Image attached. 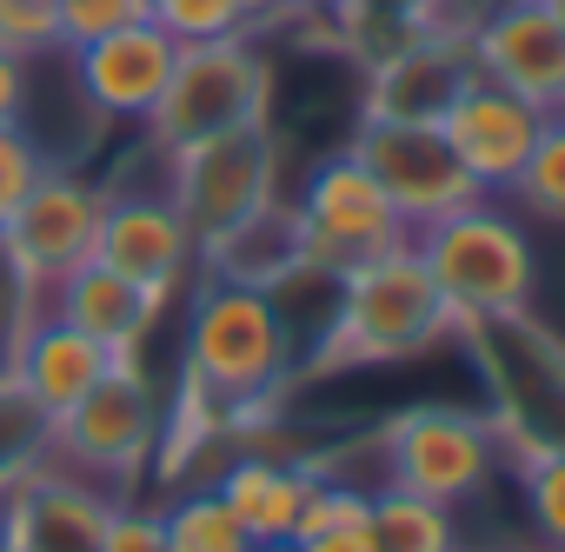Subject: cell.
<instances>
[{
    "label": "cell",
    "mask_w": 565,
    "mask_h": 552,
    "mask_svg": "<svg viewBox=\"0 0 565 552\" xmlns=\"http://www.w3.org/2000/svg\"><path fill=\"white\" fill-rule=\"evenodd\" d=\"M333 314L313 347V373H347V367H393L419 360L446 340H459V314L433 287V273L419 266L413 246L380 253L353 273L333 280Z\"/></svg>",
    "instance_id": "obj_1"
},
{
    "label": "cell",
    "mask_w": 565,
    "mask_h": 552,
    "mask_svg": "<svg viewBox=\"0 0 565 552\" xmlns=\"http://www.w3.org/2000/svg\"><path fill=\"white\" fill-rule=\"evenodd\" d=\"M294 360L300 353H294V327H287L279 294L200 273L193 307H186V347H180V373L193 386H206L233 413L279 406V393L294 380Z\"/></svg>",
    "instance_id": "obj_2"
},
{
    "label": "cell",
    "mask_w": 565,
    "mask_h": 552,
    "mask_svg": "<svg viewBox=\"0 0 565 552\" xmlns=\"http://www.w3.org/2000/svg\"><path fill=\"white\" fill-rule=\"evenodd\" d=\"M459 340L486 380V420L499 453H565V340L532 314L459 320Z\"/></svg>",
    "instance_id": "obj_3"
},
{
    "label": "cell",
    "mask_w": 565,
    "mask_h": 552,
    "mask_svg": "<svg viewBox=\"0 0 565 552\" xmlns=\"http://www.w3.org/2000/svg\"><path fill=\"white\" fill-rule=\"evenodd\" d=\"M413 253H419V266L433 273V287L446 294V307L459 320H499V314L532 307V287H539L532 240L512 213H499L486 200L419 226Z\"/></svg>",
    "instance_id": "obj_4"
},
{
    "label": "cell",
    "mask_w": 565,
    "mask_h": 552,
    "mask_svg": "<svg viewBox=\"0 0 565 552\" xmlns=\"http://www.w3.org/2000/svg\"><path fill=\"white\" fill-rule=\"evenodd\" d=\"M266 107H273V67L253 47V34L193 41V47H180L160 107L147 114V147L180 153V147L213 140V134L266 127Z\"/></svg>",
    "instance_id": "obj_5"
},
{
    "label": "cell",
    "mask_w": 565,
    "mask_h": 552,
    "mask_svg": "<svg viewBox=\"0 0 565 552\" xmlns=\"http://www.w3.org/2000/svg\"><path fill=\"white\" fill-rule=\"evenodd\" d=\"M160 413H167V400H160V386L147 380V367H140V360H114L107 380H100L94 393H81V400L54 420L47 459L74 466V473H87V479H114V492H120V486H134V473L153 466Z\"/></svg>",
    "instance_id": "obj_6"
},
{
    "label": "cell",
    "mask_w": 565,
    "mask_h": 552,
    "mask_svg": "<svg viewBox=\"0 0 565 552\" xmlns=\"http://www.w3.org/2000/svg\"><path fill=\"white\" fill-rule=\"evenodd\" d=\"M300 253H307V273H327V280H340V273L380 259V253H399L413 246V226L399 220V206L386 200V187L353 160V153H327L300 200Z\"/></svg>",
    "instance_id": "obj_7"
},
{
    "label": "cell",
    "mask_w": 565,
    "mask_h": 552,
    "mask_svg": "<svg viewBox=\"0 0 565 552\" xmlns=\"http://www.w3.org/2000/svg\"><path fill=\"white\" fill-rule=\"evenodd\" d=\"M160 160H167L160 193L180 206V220L193 226L200 246L279 200V140L266 127L213 134V140H193L180 153H160Z\"/></svg>",
    "instance_id": "obj_8"
},
{
    "label": "cell",
    "mask_w": 565,
    "mask_h": 552,
    "mask_svg": "<svg viewBox=\"0 0 565 552\" xmlns=\"http://www.w3.org/2000/svg\"><path fill=\"white\" fill-rule=\"evenodd\" d=\"M380 459H386V486H406L439 506H466L492 486L499 433L486 413L466 406H406L380 433Z\"/></svg>",
    "instance_id": "obj_9"
},
{
    "label": "cell",
    "mask_w": 565,
    "mask_h": 552,
    "mask_svg": "<svg viewBox=\"0 0 565 552\" xmlns=\"http://www.w3.org/2000/svg\"><path fill=\"white\" fill-rule=\"evenodd\" d=\"M107 213V187L74 173V167H47L34 180V193L21 200V213L0 226V266L14 273L21 287L54 294L74 266L94 259V233Z\"/></svg>",
    "instance_id": "obj_10"
},
{
    "label": "cell",
    "mask_w": 565,
    "mask_h": 552,
    "mask_svg": "<svg viewBox=\"0 0 565 552\" xmlns=\"http://www.w3.org/2000/svg\"><path fill=\"white\" fill-rule=\"evenodd\" d=\"M380 187H386V200L399 206V220L419 233V226H433V220H446V213H459V206H472V200H492L466 167H459V153L446 147V134L439 127H399V120H360V134H353V147H347Z\"/></svg>",
    "instance_id": "obj_11"
},
{
    "label": "cell",
    "mask_w": 565,
    "mask_h": 552,
    "mask_svg": "<svg viewBox=\"0 0 565 552\" xmlns=\"http://www.w3.org/2000/svg\"><path fill=\"white\" fill-rule=\"evenodd\" d=\"M114 506V486L61 459H41L14 486H0V552H94Z\"/></svg>",
    "instance_id": "obj_12"
},
{
    "label": "cell",
    "mask_w": 565,
    "mask_h": 552,
    "mask_svg": "<svg viewBox=\"0 0 565 552\" xmlns=\"http://www.w3.org/2000/svg\"><path fill=\"white\" fill-rule=\"evenodd\" d=\"M94 259L127 273L134 287H147V294H160L173 307L180 287L200 273V240H193V226L180 220V206L167 193H134L127 187V193H107Z\"/></svg>",
    "instance_id": "obj_13"
},
{
    "label": "cell",
    "mask_w": 565,
    "mask_h": 552,
    "mask_svg": "<svg viewBox=\"0 0 565 552\" xmlns=\"http://www.w3.org/2000/svg\"><path fill=\"white\" fill-rule=\"evenodd\" d=\"M466 47L486 81H499L539 114H565V28L552 21L545 0H512V8L486 14L466 34Z\"/></svg>",
    "instance_id": "obj_14"
},
{
    "label": "cell",
    "mask_w": 565,
    "mask_h": 552,
    "mask_svg": "<svg viewBox=\"0 0 565 552\" xmlns=\"http://www.w3.org/2000/svg\"><path fill=\"white\" fill-rule=\"evenodd\" d=\"M173 61H180V41L160 21H134V28L107 34V41L74 47V87L100 120L147 127V114L160 107V94L173 81Z\"/></svg>",
    "instance_id": "obj_15"
},
{
    "label": "cell",
    "mask_w": 565,
    "mask_h": 552,
    "mask_svg": "<svg viewBox=\"0 0 565 552\" xmlns=\"http://www.w3.org/2000/svg\"><path fill=\"white\" fill-rule=\"evenodd\" d=\"M539 127H545V114L525 107L519 94H505V87L486 81V74H472V81L452 94L446 120H439L446 147L459 153V167H466L486 193H512V180H519V167H525Z\"/></svg>",
    "instance_id": "obj_16"
},
{
    "label": "cell",
    "mask_w": 565,
    "mask_h": 552,
    "mask_svg": "<svg viewBox=\"0 0 565 552\" xmlns=\"http://www.w3.org/2000/svg\"><path fill=\"white\" fill-rule=\"evenodd\" d=\"M472 47L466 34H446V28H426L413 34L406 47L380 54L373 61V81H366V120H399V127H439L452 94L472 81Z\"/></svg>",
    "instance_id": "obj_17"
},
{
    "label": "cell",
    "mask_w": 565,
    "mask_h": 552,
    "mask_svg": "<svg viewBox=\"0 0 565 552\" xmlns=\"http://www.w3.org/2000/svg\"><path fill=\"white\" fill-rule=\"evenodd\" d=\"M47 314H61L87 340H100L114 360H140L147 340H153V327H160V314H167V300L147 294V287H134L127 273L87 259V266H74L67 280L47 294Z\"/></svg>",
    "instance_id": "obj_18"
},
{
    "label": "cell",
    "mask_w": 565,
    "mask_h": 552,
    "mask_svg": "<svg viewBox=\"0 0 565 552\" xmlns=\"http://www.w3.org/2000/svg\"><path fill=\"white\" fill-rule=\"evenodd\" d=\"M107 367H114V353H107L100 340H87L81 327H67L61 314H41V320L14 340V353H8V373L28 386V400H34L47 420H61L81 393H94V386L107 380Z\"/></svg>",
    "instance_id": "obj_19"
},
{
    "label": "cell",
    "mask_w": 565,
    "mask_h": 552,
    "mask_svg": "<svg viewBox=\"0 0 565 552\" xmlns=\"http://www.w3.org/2000/svg\"><path fill=\"white\" fill-rule=\"evenodd\" d=\"M200 273H206V280H233V287H259V294H279L287 280H300L307 253H300L294 200H273L253 220L226 226L220 240H206L200 246Z\"/></svg>",
    "instance_id": "obj_20"
},
{
    "label": "cell",
    "mask_w": 565,
    "mask_h": 552,
    "mask_svg": "<svg viewBox=\"0 0 565 552\" xmlns=\"http://www.w3.org/2000/svg\"><path fill=\"white\" fill-rule=\"evenodd\" d=\"M313 479H320V473H313L307 459H279V453H226V466L213 473V492L233 506V519H239L253 539H294Z\"/></svg>",
    "instance_id": "obj_21"
},
{
    "label": "cell",
    "mask_w": 565,
    "mask_h": 552,
    "mask_svg": "<svg viewBox=\"0 0 565 552\" xmlns=\"http://www.w3.org/2000/svg\"><path fill=\"white\" fill-rule=\"evenodd\" d=\"M366 526H373L380 552H459L452 506L419 499V492H406V486H380L373 506H366Z\"/></svg>",
    "instance_id": "obj_22"
},
{
    "label": "cell",
    "mask_w": 565,
    "mask_h": 552,
    "mask_svg": "<svg viewBox=\"0 0 565 552\" xmlns=\"http://www.w3.org/2000/svg\"><path fill=\"white\" fill-rule=\"evenodd\" d=\"M160 526H167V552H246L253 532L233 519V506L206 486H180L167 506H160Z\"/></svg>",
    "instance_id": "obj_23"
},
{
    "label": "cell",
    "mask_w": 565,
    "mask_h": 552,
    "mask_svg": "<svg viewBox=\"0 0 565 552\" xmlns=\"http://www.w3.org/2000/svg\"><path fill=\"white\" fill-rule=\"evenodd\" d=\"M433 14H439V0H347L333 21H340L347 47H360L366 61H380V54L406 47L413 34H426Z\"/></svg>",
    "instance_id": "obj_24"
},
{
    "label": "cell",
    "mask_w": 565,
    "mask_h": 552,
    "mask_svg": "<svg viewBox=\"0 0 565 552\" xmlns=\"http://www.w3.org/2000/svg\"><path fill=\"white\" fill-rule=\"evenodd\" d=\"M266 14H273V0H153V21H160L180 47L253 34Z\"/></svg>",
    "instance_id": "obj_25"
},
{
    "label": "cell",
    "mask_w": 565,
    "mask_h": 552,
    "mask_svg": "<svg viewBox=\"0 0 565 552\" xmlns=\"http://www.w3.org/2000/svg\"><path fill=\"white\" fill-rule=\"evenodd\" d=\"M47 433L54 420L28 400V386L0 367V486H14L21 473H34L47 459Z\"/></svg>",
    "instance_id": "obj_26"
},
{
    "label": "cell",
    "mask_w": 565,
    "mask_h": 552,
    "mask_svg": "<svg viewBox=\"0 0 565 552\" xmlns=\"http://www.w3.org/2000/svg\"><path fill=\"white\" fill-rule=\"evenodd\" d=\"M512 193H519L539 220H565V114H545V127H539V140H532V153H525V167H519V180H512Z\"/></svg>",
    "instance_id": "obj_27"
},
{
    "label": "cell",
    "mask_w": 565,
    "mask_h": 552,
    "mask_svg": "<svg viewBox=\"0 0 565 552\" xmlns=\"http://www.w3.org/2000/svg\"><path fill=\"white\" fill-rule=\"evenodd\" d=\"M134 21H153V0H54V34H61V54L87 47V41H107Z\"/></svg>",
    "instance_id": "obj_28"
},
{
    "label": "cell",
    "mask_w": 565,
    "mask_h": 552,
    "mask_svg": "<svg viewBox=\"0 0 565 552\" xmlns=\"http://www.w3.org/2000/svg\"><path fill=\"white\" fill-rule=\"evenodd\" d=\"M512 466H519V492H525L532 526L545 532L552 552H565V453H525Z\"/></svg>",
    "instance_id": "obj_29"
},
{
    "label": "cell",
    "mask_w": 565,
    "mask_h": 552,
    "mask_svg": "<svg viewBox=\"0 0 565 552\" xmlns=\"http://www.w3.org/2000/svg\"><path fill=\"white\" fill-rule=\"evenodd\" d=\"M41 173H47L41 140H34L21 120H8V127H0V226L21 213V200L34 193V180H41Z\"/></svg>",
    "instance_id": "obj_30"
},
{
    "label": "cell",
    "mask_w": 565,
    "mask_h": 552,
    "mask_svg": "<svg viewBox=\"0 0 565 552\" xmlns=\"http://www.w3.org/2000/svg\"><path fill=\"white\" fill-rule=\"evenodd\" d=\"M54 47H61L54 0H0V54L34 61V54H54Z\"/></svg>",
    "instance_id": "obj_31"
},
{
    "label": "cell",
    "mask_w": 565,
    "mask_h": 552,
    "mask_svg": "<svg viewBox=\"0 0 565 552\" xmlns=\"http://www.w3.org/2000/svg\"><path fill=\"white\" fill-rule=\"evenodd\" d=\"M94 552H167L160 506H147V499H127V492H120V506L107 512V532H100V545H94Z\"/></svg>",
    "instance_id": "obj_32"
},
{
    "label": "cell",
    "mask_w": 565,
    "mask_h": 552,
    "mask_svg": "<svg viewBox=\"0 0 565 552\" xmlns=\"http://www.w3.org/2000/svg\"><path fill=\"white\" fill-rule=\"evenodd\" d=\"M373 506V499H366ZM300 552H380V539H373V526L366 519H347V526H327V532H313V539H294Z\"/></svg>",
    "instance_id": "obj_33"
},
{
    "label": "cell",
    "mask_w": 565,
    "mask_h": 552,
    "mask_svg": "<svg viewBox=\"0 0 565 552\" xmlns=\"http://www.w3.org/2000/svg\"><path fill=\"white\" fill-rule=\"evenodd\" d=\"M21 114H28V61L0 54V127L21 120Z\"/></svg>",
    "instance_id": "obj_34"
},
{
    "label": "cell",
    "mask_w": 565,
    "mask_h": 552,
    "mask_svg": "<svg viewBox=\"0 0 565 552\" xmlns=\"http://www.w3.org/2000/svg\"><path fill=\"white\" fill-rule=\"evenodd\" d=\"M273 8H294V14H327V21H333V14L347 8V0H273Z\"/></svg>",
    "instance_id": "obj_35"
},
{
    "label": "cell",
    "mask_w": 565,
    "mask_h": 552,
    "mask_svg": "<svg viewBox=\"0 0 565 552\" xmlns=\"http://www.w3.org/2000/svg\"><path fill=\"white\" fill-rule=\"evenodd\" d=\"M246 552H300V545H294V539H253Z\"/></svg>",
    "instance_id": "obj_36"
},
{
    "label": "cell",
    "mask_w": 565,
    "mask_h": 552,
    "mask_svg": "<svg viewBox=\"0 0 565 552\" xmlns=\"http://www.w3.org/2000/svg\"><path fill=\"white\" fill-rule=\"evenodd\" d=\"M545 8H552V21H558V28H565V0H545Z\"/></svg>",
    "instance_id": "obj_37"
}]
</instances>
